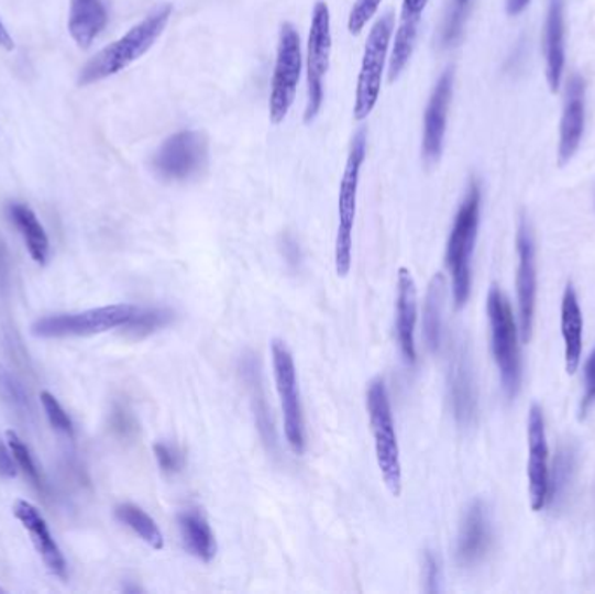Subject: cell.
<instances>
[{"label":"cell","instance_id":"9a60e30c","mask_svg":"<svg viewBox=\"0 0 595 594\" xmlns=\"http://www.w3.org/2000/svg\"><path fill=\"white\" fill-rule=\"evenodd\" d=\"M13 513L20 519V524L29 531L30 539L34 542L38 557L42 558L47 570L55 573L56 578L67 579V560L63 557L62 549L56 544L55 537L51 534L46 519L38 513L37 507L26 501H16Z\"/></svg>","mask_w":595,"mask_h":594},{"label":"cell","instance_id":"ac0fdd59","mask_svg":"<svg viewBox=\"0 0 595 594\" xmlns=\"http://www.w3.org/2000/svg\"><path fill=\"white\" fill-rule=\"evenodd\" d=\"M585 130V82L573 76L568 82L566 103L561 119V140H559V164L570 163L579 151Z\"/></svg>","mask_w":595,"mask_h":594},{"label":"cell","instance_id":"ba28073f","mask_svg":"<svg viewBox=\"0 0 595 594\" xmlns=\"http://www.w3.org/2000/svg\"><path fill=\"white\" fill-rule=\"evenodd\" d=\"M301 67H304V56H301L300 35L291 23H284L280 26L279 43H277L271 100H268V116L275 127L288 118L289 110L295 103Z\"/></svg>","mask_w":595,"mask_h":594},{"label":"cell","instance_id":"cb8c5ba5","mask_svg":"<svg viewBox=\"0 0 595 594\" xmlns=\"http://www.w3.org/2000/svg\"><path fill=\"white\" fill-rule=\"evenodd\" d=\"M179 534L187 549L197 560L209 563L217 557V537L206 516L199 509H185L178 515Z\"/></svg>","mask_w":595,"mask_h":594},{"label":"cell","instance_id":"2e32d148","mask_svg":"<svg viewBox=\"0 0 595 594\" xmlns=\"http://www.w3.org/2000/svg\"><path fill=\"white\" fill-rule=\"evenodd\" d=\"M418 292L411 271L399 268L397 274V340L408 364L417 363Z\"/></svg>","mask_w":595,"mask_h":594},{"label":"cell","instance_id":"d590c367","mask_svg":"<svg viewBox=\"0 0 595 594\" xmlns=\"http://www.w3.org/2000/svg\"><path fill=\"white\" fill-rule=\"evenodd\" d=\"M425 581L429 593H438L439 581H441V569H439L438 558L433 557L432 552L425 554Z\"/></svg>","mask_w":595,"mask_h":594},{"label":"cell","instance_id":"603a6c76","mask_svg":"<svg viewBox=\"0 0 595 594\" xmlns=\"http://www.w3.org/2000/svg\"><path fill=\"white\" fill-rule=\"evenodd\" d=\"M547 80L552 92L561 88L564 72V0H550L546 22Z\"/></svg>","mask_w":595,"mask_h":594},{"label":"cell","instance_id":"9c48e42d","mask_svg":"<svg viewBox=\"0 0 595 594\" xmlns=\"http://www.w3.org/2000/svg\"><path fill=\"white\" fill-rule=\"evenodd\" d=\"M331 46H333L331 13H329V6L319 0L313 8L307 43V109H305L307 124L317 118V113L321 112L322 103H324V79L328 74Z\"/></svg>","mask_w":595,"mask_h":594},{"label":"cell","instance_id":"74e56055","mask_svg":"<svg viewBox=\"0 0 595 594\" xmlns=\"http://www.w3.org/2000/svg\"><path fill=\"white\" fill-rule=\"evenodd\" d=\"M119 426V432L124 436H130L134 431V424L131 420L128 411L119 410L115 415V427Z\"/></svg>","mask_w":595,"mask_h":594},{"label":"cell","instance_id":"d6986e66","mask_svg":"<svg viewBox=\"0 0 595 594\" xmlns=\"http://www.w3.org/2000/svg\"><path fill=\"white\" fill-rule=\"evenodd\" d=\"M492 546V524L487 515L486 506L481 501H475L463 518L460 528L459 548L456 558L460 565L472 566L480 563Z\"/></svg>","mask_w":595,"mask_h":594},{"label":"cell","instance_id":"277c9868","mask_svg":"<svg viewBox=\"0 0 595 594\" xmlns=\"http://www.w3.org/2000/svg\"><path fill=\"white\" fill-rule=\"evenodd\" d=\"M367 415L371 432L375 438L376 462L385 485L394 497L403 492V465H400L399 441L392 415L390 398L384 378H375L367 389Z\"/></svg>","mask_w":595,"mask_h":594},{"label":"cell","instance_id":"ffe728a7","mask_svg":"<svg viewBox=\"0 0 595 594\" xmlns=\"http://www.w3.org/2000/svg\"><path fill=\"white\" fill-rule=\"evenodd\" d=\"M450 398L456 420L462 426H469L477 411V396L471 360L463 348L454 351L450 363Z\"/></svg>","mask_w":595,"mask_h":594},{"label":"cell","instance_id":"7402d4cb","mask_svg":"<svg viewBox=\"0 0 595 594\" xmlns=\"http://www.w3.org/2000/svg\"><path fill=\"white\" fill-rule=\"evenodd\" d=\"M109 25V11L103 0H70L68 32L77 46H91Z\"/></svg>","mask_w":595,"mask_h":594},{"label":"cell","instance_id":"6da1fadb","mask_svg":"<svg viewBox=\"0 0 595 594\" xmlns=\"http://www.w3.org/2000/svg\"><path fill=\"white\" fill-rule=\"evenodd\" d=\"M172 6H161L142 22L128 30L115 43L103 47L86 67L80 70L79 85L91 86L100 80L117 76L152 50L172 20Z\"/></svg>","mask_w":595,"mask_h":594},{"label":"cell","instance_id":"e575fe53","mask_svg":"<svg viewBox=\"0 0 595 594\" xmlns=\"http://www.w3.org/2000/svg\"><path fill=\"white\" fill-rule=\"evenodd\" d=\"M595 403V349L588 356L587 363H585V393H583L582 406H580V414L582 417L587 415L592 405Z\"/></svg>","mask_w":595,"mask_h":594},{"label":"cell","instance_id":"52a82bcc","mask_svg":"<svg viewBox=\"0 0 595 594\" xmlns=\"http://www.w3.org/2000/svg\"><path fill=\"white\" fill-rule=\"evenodd\" d=\"M136 310L137 306L131 304H115L71 315L46 316L32 324V333L38 339L97 336L115 328H124L136 315Z\"/></svg>","mask_w":595,"mask_h":594},{"label":"cell","instance_id":"5b68a950","mask_svg":"<svg viewBox=\"0 0 595 594\" xmlns=\"http://www.w3.org/2000/svg\"><path fill=\"white\" fill-rule=\"evenodd\" d=\"M367 136L361 130L350 145L345 169H343L340 196H338V234L334 248V262L340 277H346L352 267V248H354L355 211H357L359 182L366 161Z\"/></svg>","mask_w":595,"mask_h":594},{"label":"cell","instance_id":"4dcf8cb0","mask_svg":"<svg viewBox=\"0 0 595 594\" xmlns=\"http://www.w3.org/2000/svg\"><path fill=\"white\" fill-rule=\"evenodd\" d=\"M471 4L472 0H453L451 2L450 11L445 14L444 25H442V46H454L462 38L466 18H469V11H471Z\"/></svg>","mask_w":595,"mask_h":594},{"label":"cell","instance_id":"836d02e7","mask_svg":"<svg viewBox=\"0 0 595 594\" xmlns=\"http://www.w3.org/2000/svg\"><path fill=\"white\" fill-rule=\"evenodd\" d=\"M384 0H355L350 11L349 32L359 35L366 29L367 23L378 13L379 6Z\"/></svg>","mask_w":595,"mask_h":594},{"label":"cell","instance_id":"f35d334b","mask_svg":"<svg viewBox=\"0 0 595 594\" xmlns=\"http://www.w3.org/2000/svg\"><path fill=\"white\" fill-rule=\"evenodd\" d=\"M8 252H5L4 243L0 239V288H4L5 283H8Z\"/></svg>","mask_w":595,"mask_h":594},{"label":"cell","instance_id":"7a4b0ae2","mask_svg":"<svg viewBox=\"0 0 595 594\" xmlns=\"http://www.w3.org/2000/svg\"><path fill=\"white\" fill-rule=\"evenodd\" d=\"M480 220L481 187L480 182L472 180L460 205L459 213L454 217L453 229L445 248V264L450 268L454 304L459 309H462L471 297L472 255L480 232Z\"/></svg>","mask_w":595,"mask_h":594},{"label":"cell","instance_id":"f546056e","mask_svg":"<svg viewBox=\"0 0 595 594\" xmlns=\"http://www.w3.org/2000/svg\"><path fill=\"white\" fill-rule=\"evenodd\" d=\"M5 438H8L9 448H11V453H13L14 461H16L18 468L23 471L26 477H29L30 483L38 490V492H46V483L42 480L41 471H38L37 464H35L34 457L30 453L29 447H26L23 441H21L20 436L14 431L5 432Z\"/></svg>","mask_w":595,"mask_h":594},{"label":"cell","instance_id":"7c38bea8","mask_svg":"<svg viewBox=\"0 0 595 594\" xmlns=\"http://www.w3.org/2000/svg\"><path fill=\"white\" fill-rule=\"evenodd\" d=\"M517 300H519L520 340L528 343L533 336L535 307H537V250L531 226L525 217L517 229Z\"/></svg>","mask_w":595,"mask_h":594},{"label":"cell","instance_id":"e0dca14e","mask_svg":"<svg viewBox=\"0 0 595 594\" xmlns=\"http://www.w3.org/2000/svg\"><path fill=\"white\" fill-rule=\"evenodd\" d=\"M427 4H429V0H403L399 26H397L394 43H392L390 58H388V80L390 82H394L403 74L404 68L408 67L412 51L417 47L421 18H423Z\"/></svg>","mask_w":595,"mask_h":594},{"label":"cell","instance_id":"484cf974","mask_svg":"<svg viewBox=\"0 0 595 594\" xmlns=\"http://www.w3.org/2000/svg\"><path fill=\"white\" fill-rule=\"evenodd\" d=\"M445 279L436 274L430 280L423 310V333L430 351H439L442 342V315H444Z\"/></svg>","mask_w":595,"mask_h":594},{"label":"cell","instance_id":"3957f363","mask_svg":"<svg viewBox=\"0 0 595 594\" xmlns=\"http://www.w3.org/2000/svg\"><path fill=\"white\" fill-rule=\"evenodd\" d=\"M487 318L492 327V349L499 378L508 398H516L522 378L519 333L510 301L498 286H492L487 295Z\"/></svg>","mask_w":595,"mask_h":594},{"label":"cell","instance_id":"5bb4252c","mask_svg":"<svg viewBox=\"0 0 595 594\" xmlns=\"http://www.w3.org/2000/svg\"><path fill=\"white\" fill-rule=\"evenodd\" d=\"M454 72L453 68L442 72L438 85L433 86L429 103L425 109L423 119V160L427 164L438 163L444 148L445 128H448V113H450L451 98H453Z\"/></svg>","mask_w":595,"mask_h":594},{"label":"cell","instance_id":"4316f807","mask_svg":"<svg viewBox=\"0 0 595 594\" xmlns=\"http://www.w3.org/2000/svg\"><path fill=\"white\" fill-rule=\"evenodd\" d=\"M115 518L122 525H125V527L131 528L152 549L161 551L164 548L163 531H161L158 525L152 519V516L146 515L142 507L130 503L119 504L115 507Z\"/></svg>","mask_w":595,"mask_h":594},{"label":"cell","instance_id":"8fae6325","mask_svg":"<svg viewBox=\"0 0 595 594\" xmlns=\"http://www.w3.org/2000/svg\"><path fill=\"white\" fill-rule=\"evenodd\" d=\"M208 139L200 131L185 130L172 134L155 152L152 166L161 178L187 182L206 168Z\"/></svg>","mask_w":595,"mask_h":594},{"label":"cell","instance_id":"f1b7e54d","mask_svg":"<svg viewBox=\"0 0 595 594\" xmlns=\"http://www.w3.org/2000/svg\"><path fill=\"white\" fill-rule=\"evenodd\" d=\"M173 316L175 315L172 310L164 307H137L136 315L122 330L131 339H143L167 327L173 321Z\"/></svg>","mask_w":595,"mask_h":594},{"label":"cell","instance_id":"8992f818","mask_svg":"<svg viewBox=\"0 0 595 594\" xmlns=\"http://www.w3.org/2000/svg\"><path fill=\"white\" fill-rule=\"evenodd\" d=\"M394 35V14L388 11L371 29L370 37L364 47L363 64L359 72L357 91H355L354 118L364 119L373 112L378 103L382 80H384L385 64Z\"/></svg>","mask_w":595,"mask_h":594},{"label":"cell","instance_id":"83f0119b","mask_svg":"<svg viewBox=\"0 0 595 594\" xmlns=\"http://www.w3.org/2000/svg\"><path fill=\"white\" fill-rule=\"evenodd\" d=\"M0 399L20 419H29L32 411H34L32 410V402H30L25 385L21 384L14 377L13 373H11V370L2 363H0Z\"/></svg>","mask_w":595,"mask_h":594},{"label":"cell","instance_id":"1f68e13d","mask_svg":"<svg viewBox=\"0 0 595 594\" xmlns=\"http://www.w3.org/2000/svg\"><path fill=\"white\" fill-rule=\"evenodd\" d=\"M41 403L44 406V411H46L51 426L55 427L56 431L68 436V438H74V435H76L74 422H71L67 411L63 410V406L59 405L58 399L53 394L47 393V391H42Z\"/></svg>","mask_w":595,"mask_h":594},{"label":"cell","instance_id":"44dd1931","mask_svg":"<svg viewBox=\"0 0 595 594\" xmlns=\"http://www.w3.org/2000/svg\"><path fill=\"white\" fill-rule=\"evenodd\" d=\"M561 331L564 339V360L568 375H575L582 363L583 316L579 295L573 285H568L562 295Z\"/></svg>","mask_w":595,"mask_h":594},{"label":"cell","instance_id":"60d3db41","mask_svg":"<svg viewBox=\"0 0 595 594\" xmlns=\"http://www.w3.org/2000/svg\"><path fill=\"white\" fill-rule=\"evenodd\" d=\"M0 47L5 51L14 50V41L11 35H9L8 29H5L4 23L0 20Z\"/></svg>","mask_w":595,"mask_h":594},{"label":"cell","instance_id":"4fadbf2b","mask_svg":"<svg viewBox=\"0 0 595 594\" xmlns=\"http://www.w3.org/2000/svg\"><path fill=\"white\" fill-rule=\"evenodd\" d=\"M528 480L529 501L533 510L546 509L550 501L549 443H547L546 417L540 406H531L528 417Z\"/></svg>","mask_w":595,"mask_h":594},{"label":"cell","instance_id":"ab89813d","mask_svg":"<svg viewBox=\"0 0 595 594\" xmlns=\"http://www.w3.org/2000/svg\"><path fill=\"white\" fill-rule=\"evenodd\" d=\"M531 0H507V13L510 16H517V14L522 13L526 8H528Z\"/></svg>","mask_w":595,"mask_h":594},{"label":"cell","instance_id":"30bf717a","mask_svg":"<svg viewBox=\"0 0 595 594\" xmlns=\"http://www.w3.org/2000/svg\"><path fill=\"white\" fill-rule=\"evenodd\" d=\"M272 363H274V377L279 393L280 408H283L284 435L293 452H305V419L301 406L300 387L291 351L283 340L272 342Z\"/></svg>","mask_w":595,"mask_h":594},{"label":"cell","instance_id":"d4e9b609","mask_svg":"<svg viewBox=\"0 0 595 594\" xmlns=\"http://www.w3.org/2000/svg\"><path fill=\"white\" fill-rule=\"evenodd\" d=\"M8 217L20 231L35 264L46 265L49 258V238L35 211L23 202H11L8 206Z\"/></svg>","mask_w":595,"mask_h":594},{"label":"cell","instance_id":"b9f144b4","mask_svg":"<svg viewBox=\"0 0 595 594\" xmlns=\"http://www.w3.org/2000/svg\"><path fill=\"white\" fill-rule=\"evenodd\" d=\"M0 593H4V590H2V587H0Z\"/></svg>","mask_w":595,"mask_h":594},{"label":"cell","instance_id":"8d00e7d4","mask_svg":"<svg viewBox=\"0 0 595 594\" xmlns=\"http://www.w3.org/2000/svg\"><path fill=\"white\" fill-rule=\"evenodd\" d=\"M18 474L16 461H14L11 448L0 440V476L13 480Z\"/></svg>","mask_w":595,"mask_h":594},{"label":"cell","instance_id":"d6a6232c","mask_svg":"<svg viewBox=\"0 0 595 594\" xmlns=\"http://www.w3.org/2000/svg\"><path fill=\"white\" fill-rule=\"evenodd\" d=\"M154 453L158 468L167 476H175V474L184 471L187 459H185V453L178 447H175V444L166 443V441L155 443Z\"/></svg>","mask_w":595,"mask_h":594}]
</instances>
